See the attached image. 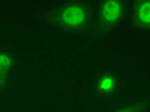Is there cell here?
<instances>
[{"label": "cell", "instance_id": "6", "mask_svg": "<svg viewBox=\"0 0 150 112\" xmlns=\"http://www.w3.org/2000/svg\"><path fill=\"white\" fill-rule=\"evenodd\" d=\"M148 107V100H137L117 104L105 112H146Z\"/></svg>", "mask_w": 150, "mask_h": 112}, {"label": "cell", "instance_id": "2", "mask_svg": "<svg viewBox=\"0 0 150 112\" xmlns=\"http://www.w3.org/2000/svg\"><path fill=\"white\" fill-rule=\"evenodd\" d=\"M93 94L102 100L114 99L120 90V79L112 71H103L95 76L93 81Z\"/></svg>", "mask_w": 150, "mask_h": 112}, {"label": "cell", "instance_id": "4", "mask_svg": "<svg viewBox=\"0 0 150 112\" xmlns=\"http://www.w3.org/2000/svg\"><path fill=\"white\" fill-rule=\"evenodd\" d=\"M18 60L13 52L0 49V91L5 92L12 86L18 72Z\"/></svg>", "mask_w": 150, "mask_h": 112}, {"label": "cell", "instance_id": "3", "mask_svg": "<svg viewBox=\"0 0 150 112\" xmlns=\"http://www.w3.org/2000/svg\"><path fill=\"white\" fill-rule=\"evenodd\" d=\"M125 10L124 0H102L98 8V19L103 26L112 27L120 22Z\"/></svg>", "mask_w": 150, "mask_h": 112}, {"label": "cell", "instance_id": "5", "mask_svg": "<svg viewBox=\"0 0 150 112\" xmlns=\"http://www.w3.org/2000/svg\"><path fill=\"white\" fill-rule=\"evenodd\" d=\"M136 25L142 30H149L150 26V0H137L134 9Z\"/></svg>", "mask_w": 150, "mask_h": 112}, {"label": "cell", "instance_id": "1", "mask_svg": "<svg viewBox=\"0 0 150 112\" xmlns=\"http://www.w3.org/2000/svg\"><path fill=\"white\" fill-rule=\"evenodd\" d=\"M91 10L82 2H72L63 6L56 15V22L67 31H81L90 24Z\"/></svg>", "mask_w": 150, "mask_h": 112}]
</instances>
